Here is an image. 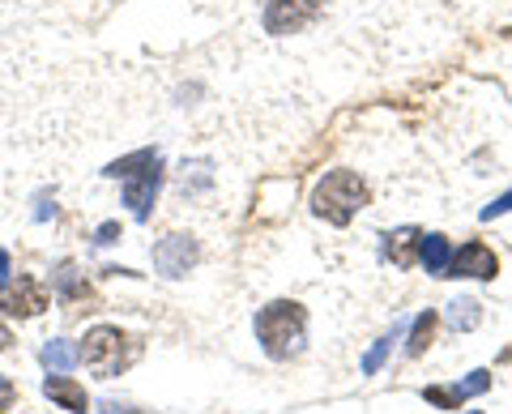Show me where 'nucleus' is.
Segmentation results:
<instances>
[{"mask_svg": "<svg viewBox=\"0 0 512 414\" xmlns=\"http://www.w3.org/2000/svg\"><path fill=\"white\" fill-rule=\"evenodd\" d=\"M303 338H308V308L295 299H274L256 312V342L269 359H295L303 350Z\"/></svg>", "mask_w": 512, "mask_h": 414, "instance_id": "obj_1", "label": "nucleus"}, {"mask_svg": "<svg viewBox=\"0 0 512 414\" xmlns=\"http://www.w3.org/2000/svg\"><path fill=\"white\" fill-rule=\"evenodd\" d=\"M367 201H372V193H367V184L355 171H329L325 180L312 188V214L325 218L329 227H346Z\"/></svg>", "mask_w": 512, "mask_h": 414, "instance_id": "obj_2", "label": "nucleus"}, {"mask_svg": "<svg viewBox=\"0 0 512 414\" xmlns=\"http://www.w3.org/2000/svg\"><path fill=\"white\" fill-rule=\"evenodd\" d=\"M82 363L90 372L99 376H120L128 363H133V342H128V333H120L116 325H94L86 338H82Z\"/></svg>", "mask_w": 512, "mask_h": 414, "instance_id": "obj_3", "label": "nucleus"}, {"mask_svg": "<svg viewBox=\"0 0 512 414\" xmlns=\"http://www.w3.org/2000/svg\"><path fill=\"white\" fill-rule=\"evenodd\" d=\"M325 0H269L265 5V30L269 35H299L303 26L316 22Z\"/></svg>", "mask_w": 512, "mask_h": 414, "instance_id": "obj_4", "label": "nucleus"}, {"mask_svg": "<svg viewBox=\"0 0 512 414\" xmlns=\"http://www.w3.org/2000/svg\"><path fill=\"white\" fill-rule=\"evenodd\" d=\"M158 188H163V158H154L150 167L133 171L124 180V205L133 210L137 222H146L154 214V201H158Z\"/></svg>", "mask_w": 512, "mask_h": 414, "instance_id": "obj_5", "label": "nucleus"}, {"mask_svg": "<svg viewBox=\"0 0 512 414\" xmlns=\"http://www.w3.org/2000/svg\"><path fill=\"white\" fill-rule=\"evenodd\" d=\"M47 304H52V295H47V286L30 274H18V282H9L5 291H0V308L9 316H18V321H30V316H39Z\"/></svg>", "mask_w": 512, "mask_h": 414, "instance_id": "obj_6", "label": "nucleus"}, {"mask_svg": "<svg viewBox=\"0 0 512 414\" xmlns=\"http://www.w3.org/2000/svg\"><path fill=\"white\" fill-rule=\"evenodd\" d=\"M500 274V257L483 244V240H470V244H461L453 252V261H448V274L444 278H478V282H487Z\"/></svg>", "mask_w": 512, "mask_h": 414, "instance_id": "obj_7", "label": "nucleus"}, {"mask_svg": "<svg viewBox=\"0 0 512 414\" xmlns=\"http://www.w3.org/2000/svg\"><path fill=\"white\" fill-rule=\"evenodd\" d=\"M197 240L192 235H167V240H158L154 248V269L163 278H184L192 265H197Z\"/></svg>", "mask_w": 512, "mask_h": 414, "instance_id": "obj_8", "label": "nucleus"}, {"mask_svg": "<svg viewBox=\"0 0 512 414\" xmlns=\"http://www.w3.org/2000/svg\"><path fill=\"white\" fill-rule=\"evenodd\" d=\"M487 389H491V372L478 368V372H470V380H461V385H431V389H423V397L440 410H461L470 397L487 393Z\"/></svg>", "mask_w": 512, "mask_h": 414, "instance_id": "obj_9", "label": "nucleus"}, {"mask_svg": "<svg viewBox=\"0 0 512 414\" xmlns=\"http://www.w3.org/2000/svg\"><path fill=\"white\" fill-rule=\"evenodd\" d=\"M43 393L52 397L56 406H64V410H73V414H86L90 410V397H86V389L77 385L73 376H64V372H52L43 380Z\"/></svg>", "mask_w": 512, "mask_h": 414, "instance_id": "obj_10", "label": "nucleus"}, {"mask_svg": "<svg viewBox=\"0 0 512 414\" xmlns=\"http://www.w3.org/2000/svg\"><path fill=\"white\" fill-rule=\"evenodd\" d=\"M419 248H423V231L419 227H402V231L384 235V257H389L397 269H410L414 261H419Z\"/></svg>", "mask_w": 512, "mask_h": 414, "instance_id": "obj_11", "label": "nucleus"}, {"mask_svg": "<svg viewBox=\"0 0 512 414\" xmlns=\"http://www.w3.org/2000/svg\"><path fill=\"white\" fill-rule=\"evenodd\" d=\"M419 261L427 265V274L444 278L448 274V261H453V244L444 235H423V248H419Z\"/></svg>", "mask_w": 512, "mask_h": 414, "instance_id": "obj_12", "label": "nucleus"}, {"mask_svg": "<svg viewBox=\"0 0 512 414\" xmlns=\"http://www.w3.org/2000/svg\"><path fill=\"white\" fill-rule=\"evenodd\" d=\"M431 333H436V312H419V316H414V325H410V342H406V355L410 359H419L423 355V350L431 346Z\"/></svg>", "mask_w": 512, "mask_h": 414, "instance_id": "obj_13", "label": "nucleus"}, {"mask_svg": "<svg viewBox=\"0 0 512 414\" xmlns=\"http://www.w3.org/2000/svg\"><path fill=\"white\" fill-rule=\"evenodd\" d=\"M39 359H43V368H47V372H69L82 355H77V350L64 342V338H52V342L43 346V355H39Z\"/></svg>", "mask_w": 512, "mask_h": 414, "instance_id": "obj_14", "label": "nucleus"}, {"mask_svg": "<svg viewBox=\"0 0 512 414\" xmlns=\"http://www.w3.org/2000/svg\"><path fill=\"white\" fill-rule=\"evenodd\" d=\"M154 158H158V150H137V154H128V158H120V163H111L103 175H111V180H120V175H124V180H128V175H133V171H141V167H150L154 163Z\"/></svg>", "mask_w": 512, "mask_h": 414, "instance_id": "obj_15", "label": "nucleus"}, {"mask_svg": "<svg viewBox=\"0 0 512 414\" xmlns=\"http://www.w3.org/2000/svg\"><path fill=\"white\" fill-rule=\"evenodd\" d=\"M56 295H60V299H82V295H90L86 282L77 278L73 265H60V274H56Z\"/></svg>", "mask_w": 512, "mask_h": 414, "instance_id": "obj_16", "label": "nucleus"}, {"mask_svg": "<svg viewBox=\"0 0 512 414\" xmlns=\"http://www.w3.org/2000/svg\"><path fill=\"white\" fill-rule=\"evenodd\" d=\"M448 325L453 329H474L478 325V304L474 299H457V304H448Z\"/></svg>", "mask_w": 512, "mask_h": 414, "instance_id": "obj_17", "label": "nucleus"}, {"mask_svg": "<svg viewBox=\"0 0 512 414\" xmlns=\"http://www.w3.org/2000/svg\"><path fill=\"white\" fill-rule=\"evenodd\" d=\"M393 342H397V329L389 333V338H380L372 355L363 359V372H367V376H372V372H380V363H384V355H389V350H393Z\"/></svg>", "mask_w": 512, "mask_h": 414, "instance_id": "obj_18", "label": "nucleus"}, {"mask_svg": "<svg viewBox=\"0 0 512 414\" xmlns=\"http://www.w3.org/2000/svg\"><path fill=\"white\" fill-rule=\"evenodd\" d=\"M500 214H512V193H504V197H495L487 210H483V222H491V218H500Z\"/></svg>", "mask_w": 512, "mask_h": 414, "instance_id": "obj_19", "label": "nucleus"}, {"mask_svg": "<svg viewBox=\"0 0 512 414\" xmlns=\"http://www.w3.org/2000/svg\"><path fill=\"white\" fill-rule=\"evenodd\" d=\"M13 397H18V389H13V380L9 376H0V414H5L13 406Z\"/></svg>", "mask_w": 512, "mask_h": 414, "instance_id": "obj_20", "label": "nucleus"}, {"mask_svg": "<svg viewBox=\"0 0 512 414\" xmlns=\"http://www.w3.org/2000/svg\"><path fill=\"white\" fill-rule=\"evenodd\" d=\"M116 235H120V222H103V227H99V240H94V244H116Z\"/></svg>", "mask_w": 512, "mask_h": 414, "instance_id": "obj_21", "label": "nucleus"}, {"mask_svg": "<svg viewBox=\"0 0 512 414\" xmlns=\"http://www.w3.org/2000/svg\"><path fill=\"white\" fill-rule=\"evenodd\" d=\"M9 269H13V261H9V252L0 248V291H5V286H9Z\"/></svg>", "mask_w": 512, "mask_h": 414, "instance_id": "obj_22", "label": "nucleus"}, {"mask_svg": "<svg viewBox=\"0 0 512 414\" xmlns=\"http://www.w3.org/2000/svg\"><path fill=\"white\" fill-rule=\"evenodd\" d=\"M99 414H137V410H128V406H116V402H107Z\"/></svg>", "mask_w": 512, "mask_h": 414, "instance_id": "obj_23", "label": "nucleus"}, {"mask_svg": "<svg viewBox=\"0 0 512 414\" xmlns=\"http://www.w3.org/2000/svg\"><path fill=\"white\" fill-rule=\"evenodd\" d=\"M9 342H13V338H9V329H5V325H0V350H5Z\"/></svg>", "mask_w": 512, "mask_h": 414, "instance_id": "obj_24", "label": "nucleus"}, {"mask_svg": "<svg viewBox=\"0 0 512 414\" xmlns=\"http://www.w3.org/2000/svg\"><path fill=\"white\" fill-rule=\"evenodd\" d=\"M470 414H483V410H470Z\"/></svg>", "mask_w": 512, "mask_h": 414, "instance_id": "obj_25", "label": "nucleus"}]
</instances>
